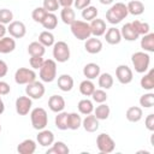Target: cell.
Instances as JSON below:
<instances>
[{"instance_id":"obj_41","label":"cell","mask_w":154,"mask_h":154,"mask_svg":"<svg viewBox=\"0 0 154 154\" xmlns=\"http://www.w3.org/2000/svg\"><path fill=\"white\" fill-rule=\"evenodd\" d=\"M140 105L144 108H150L154 105V94L153 93H146L141 95L140 97Z\"/></svg>"},{"instance_id":"obj_1","label":"cell","mask_w":154,"mask_h":154,"mask_svg":"<svg viewBox=\"0 0 154 154\" xmlns=\"http://www.w3.org/2000/svg\"><path fill=\"white\" fill-rule=\"evenodd\" d=\"M129 12L126 8V5L123 2H116L113 4L107 11H106V20L109 24H118L123 19L128 17Z\"/></svg>"},{"instance_id":"obj_54","label":"cell","mask_w":154,"mask_h":154,"mask_svg":"<svg viewBox=\"0 0 154 154\" xmlns=\"http://www.w3.org/2000/svg\"><path fill=\"white\" fill-rule=\"evenodd\" d=\"M99 1H100L102 5H112L114 0H99Z\"/></svg>"},{"instance_id":"obj_55","label":"cell","mask_w":154,"mask_h":154,"mask_svg":"<svg viewBox=\"0 0 154 154\" xmlns=\"http://www.w3.org/2000/svg\"><path fill=\"white\" fill-rule=\"evenodd\" d=\"M0 132H1V125H0Z\"/></svg>"},{"instance_id":"obj_27","label":"cell","mask_w":154,"mask_h":154,"mask_svg":"<svg viewBox=\"0 0 154 154\" xmlns=\"http://www.w3.org/2000/svg\"><path fill=\"white\" fill-rule=\"evenodd\" d=\"M128 12L132 16H140L144 12V4L140 0H131L126 5Z\"/></svg>"},{"instance_id":"obj_32","label":"cell","mask_w":154,"mask_h":154,"mask_svg":"<svg viewBox=\"0 0 154 154\" xmlns=\"http://www.w3.org/2000/svg\"><path fill=\"white\" fill-rule=\"evenodd\" d=\"M82 126V117L76 113V112H71L69 113V118H67V128L70 130H78Z\"/></svg>"},{"instance_id":"obj_21","label":"cell","mask_w":154,"mask_h":154,"mask_svg":"<svg viewBox=\"0 0 154 154\" xmlns=\"http://www.w3.org/2000/svg\"><path fill=\"white\" fill-rule=\"evenodd\" d=\"M16 49V41L11 36H4L0 38V53L1 54H8Z\"/></svg>"},{"instance_id":"obj_47","label":"cell","mask_w":154,"mask_h":154,"mask_svg":"<svg viewBox=\"0 0 154 154\" xmlns=\"http://www.w3.org/2000/svg\"><path fill=\"white\" fill-rule=\"evenodd\" d=\"M144 125H146V128L149 130V131H154V114L153 113H150V114H148L147 117H146V119H144Z\"/></svg>"},{"instance_id":"obj_46","label":"cell","mask_w":154,"mask_h":154,"mask_svg":"<svg viewBox=\"0 0 154 154\" xmlns=\"http://www.w3.org/2000/svg\"><path fill=\"white\" fill-rule=\"evenodd\" d=\"M43 61H45L43 57H30L29 59V64L32 67V70H40Z\"/></svg>"},{"instance_id":"obj_33","label":"cell","mask_w":154,"mask_h":154,"mask_svg":"<svg viewBox=\"0 0 154 154\" xmlns=\"http://www.w3.org/2000/svg\"><path fill=\"white\" fill-rule=\"evenodd\" d=\"M60 18L63 23L70 25L75 19H76V13L72 7H63L60 11Z\"/></svg>"},{"instance_id":"obj_22","label":"cell","mask_w":154,"mask_h":154,"mask_svg":"<svg viewBox=\"0 0 154 154\" xmlns=\"http://www.w3.org/2000/svg\"><path fill=\"white\" fill-rule=\"evenodd\" d=\"M58 88L61 91H71L73 88V78L70 75H60L58 77Z\"/></svg>"},{"instance_id":"obj_5","label":"cell","mask_w":154,"mask_h":154,"mask_svg":"<svg viewBox=\"0 0 154 154\" xmlns=\"http://www.w3.org/2000/svg\"><path fill=\"white\" fill-rule=\"evenodd\" d=\"M30 120L31 125L35 130H42L46 129L48 124V116L47 111L42 107H36L30 111Z\"/></svg>"},{"instance_id":"obj_53","label":"cell","mask_w":154,"mask_h":154,"mask_svg":"<svg viewBox=\"0 0 154 154\" xmlns=\"http://www.w3.org/2000/svg\"><path fill=\"white\" fill-rule=\"evenodd\" d=\"M4 111H5V103H4L2 99H1V95H0V114H2Z\"/></svg>"},{"instance_id":"obj_34","label":"cell","mask_w":154,"mask_h":154,"mask_svg":"<svg viewBox=\"0 0 154 154\" xmlns=\"http://www.w3.org/2000/svg\"><path fill=\"white\" fill-rule=\"evenodd\" d=\"M41 24H42V26H43L46 30H49V31H51V30H53V29L57 28V25H58V17H57L54 13L48 12Z\"/></svg>"},{"instance_id":"obj_48","label":"cell","mask_w":154,"mask_h":154,"mask_svg":"<svg viewBox=\"0 0 154 154\" xmlns=\"http://www.w3.org/2000/svg\"><path fill=\"white\" fill-rule=\"evenodd\" d=\"M91 2V0H73V6L77 10H83L87 6H89Z\"/></svg>"},{"instance_id":"obj_18","label":"cell","mask_w":154,"mask_h":154,"mask_svg":"<svg viewBox=\"0 0 154 154\" xmlns=\"http://www.w3.org/2000/svg\"><path fill=\"white\" fill-rule=\"evenodd\" d=\"M120 35H122V38H125L126 41H130V42L136 41V40L140 37V35L136 32V30L134 29V26H132L131 23H125V24L122 26V29H120Z\"/></svg>"},{"instance_id":"obj_39","label":"cell","mask_w":154,"mask_h":154,"mask_svg":"<svg viewBox=\"0 0 154 154\" xmlns=\"http://www.w3.org/2000/svg\"><path fill=\"white\" fill-rule=\"evenodd\" d=\"M82 18L85 20V22H91L93 19H95L97 17V8L95 6H87L85 8L82 10V13H81Z\"/></svg>"},{"instance_id":"obj_24","label":"cell","mask_w":154,"mask_h":154,"mask_svg":"<svg viewBox=\"0 0 154 154\" xmlns=\"http://www.w3.org/2000/svg\"><path fill=\"white\" fill-rule=\"evenodd\" d=\"M83 75L87 79H95L100 75V66L95 63H89L83 67Z\"/></svg>"},{"instance_id":"obj_36","label":"cell","mask_w":154,"mask_h":154,"mask_svg":"<svg viewBox=\"0 0 154 154\" xmlns=\"http://www.w3.org/2000/svg\"><path fill=\"white\" fill-rule=\"evenodd\" d=\"M67 118H69V113L67 112H58L57 116H55V119H54V123H55V126L59 129V130H67Z\"/></svg>"},{"instance_id":"obj_31","label":"cell","mask_w":154,"mask_h":154,"mask_svg":"<svg viewBox=\"0 0 154 154\" xmlns=\"http://www.w3.org/2000/svg\"><path fill=\"white\" fill-rule=\"evenodd\" d=\"M97 78H99L97 79V83H99V87L101 89H106L107 90V89H111L112 88L114 81H113V77H112L111 73H108V72L100 73Z\"/></svg>"},{"instance_id":"obj_51","label":"cell","mask_w":154,"mask_h":154,"mask_svg":"<svg viewBox=\"0 0 154 154\" xmlns=\"http://www.w3.org/2000/svg\"><path fill=\"white\" fill-rule=\"evenodd\" d=\"M58 2L63 7H71L73 5V0H58Z\"/></svg>"},{"instance_id":"obj_35","label":"cell","mask_w":154,"mask_h":154,"mask_svg":"<svg viewBox=\"0 0 154 154\" xmlns=\"http://www.w3.org/2000/svg\"><path fill=\"white\" fill-rule=\"evenodd\" d=\"M77 108H78V111H79L81 114L87 116V114L93 113V111H94V105H93V101H91V100H89V99H82V100L78 102Z\"/></svg>"},{"instance_id":"obj_13","label":"cell","mask_w":154,"mask_h":154,"mask_svg":"<svg viewBox=\"0 0 154 154\" xmlns=\"http://www.w3.org/2000/svg\"><path fill=\"white\" fill-rule=\"evenodd\" d=\"M84 49L89 54H97L102 51V42L100 38H97L95 36H93V37L90 36L84 42Z\"/></svg>"},{"instance_id":"obj_29","label":"cell","mask_w":154,"mask_h":154,"mask_svg":"<svg viewBox=\"0 0 154 154\" xmlns=\"http://www.w3.org/2000/svg\"><path fill=\"white\" fill-rule=\"evenodd\" d=\"M28 53L30 54V57H43L46 53V47L43 45H41L38 41H34V42L29 43Z\"/></svg>"},{"instance_id":"obj_11","label":"cell","mask_w":154,"mask_h":154,"mask_svg":"<svg viewBox=\"0 0 154 154\" xmlns=\"http://www.w3.org/2000/svg\"><path fill=\"white\" fill-rule=\"evenodd\" d=\"M7 32L13 38H22L26 34V26L20 20H12L7 26Z\"/></svg>"},{"instance_id":"obj_49","label":"cell","mask_w":154,"mask_h":154,"mask_svg":"<svg viewBox=\"0 0 154 154\" xmlns=\"http://www.w3.org/2000/svg\"><path fill=\"white\" fill-rule=\"evenodd\" d=\"M11 91V87L7 82L0 81V95H7Z\"/></svg>"},{"instance_id":"obj_28","label":"cell","mask_w":154,"mask_h":154,"mask_svg":"<svg viewBox=\"0 0 154 154\" xmlns=\"http://www.w3.org/2000/svg\"><path fill=\"white\" fill-rule=\"evenodd\" d=\"M141 88L144 90H153L154 89V70H149L147 73L144 72V76L140 81Z\"/></svg>"},{"instance_id":"obj_45","label":"cell","mask_w":154,"mask_h":154,"mask_svg":"<svg viewBox=\"0 0 154 154\" xmlns=\"http://www.w3.org/2000/svg\"><path fill=\"white\" fill-rule=\"evenodd\" d=\"M59 2L58 0H43V4H42V7L47 11V12H52L54 13L58 8H59Z\"/></svg>"},{"instance_id":"obj_8","label":"cell","mask_w":154,"mask_h":154,"mask_svg":"<svg viewBox=\"0 0 154 154\" xmlns=\"http://www.w3.org/2000/svg\"><path fill=\"white\" fill-rule=\"evenodd\" d=\"M36 72L32 69L28 67H19L14 72V82L17 84H29L34 81H36Z\"/></svg>"},{"instance_id":"obj_42","label":"cell","mask_w":154,"mask_h":154,"mask_svg":"<svg viewBox=\"0 0 154 154\" xmlns=\"http://www.w3.org/2000/svg\"><path fill=\"white\" fill-rule=\"evenodd\" d=\"M47 11L41 6V7H36L35 10H32V12H31V18L34 19V22H36V23H42V20L45 19V17L47 16Z\"/></svg>"},{"instance_id":"obj_19","label":"cell","mask_w":154,"mask_h":154,"mask_svg":"<svg viewBox=\"0 0 154 154\" xmlns=\"http://www.w3.org/2000/svg\"><path fill=\"white\" fill-rule=\"evenodd\" d=\"M103 35H105L106 42H107L108 45H112V46H114V45H118V43H120V41H122L120 30H119V29H117V28H114V26H112V28H108Z\"/></svg>"},{"instance_id":"obj_4","label":"cell","mask_w":154,"mask_h":154,"mask_svg":"<svg viewBox=\"0 0 154 154\" xmlns=\"http://www.w3.org/2000/svg\"><path fill=\"white\" fill-rule=\"evenodd\" d=\"M131 63L137 73H144L149 70L150 57L147 52H135L131 55Z\"/></svg>"},{"instance_id":"obj_17","label":"cell","mask_w":154,"mask_h":154,"mask_svg":"<svg viewBox=\"0 0 154 154\" xmlns=\"http://www.w3.org/2000/svg\"><path fill=\"white\" fill-rule=\"evenodd\" d=\"M82 126L87 132H95L99 129V119L94 114H87L82 119Z\"/></svg>"},{"instance_id":"obj_6","label":"cell","mask_w":154,"mask_h":154,"mask_svg":"<svg viewBox=\"0 0 154 154\" xmlns=\"http://www.w3.org/2000/svg\"><path fill=\"white\" fill-rule=\"evenodd\" d=\"M53 58L58 63H66L70 59V47L65 41H58L53 45Z\"/></svg>"},{"instance_id":"obj_30","label":"cell","mask_w":154,"mask_h":154,"mask_svg":"<svg viewBox=\"0 0 154 154\" xmlns=\"http://www.w3.org/2000/svg\"><path fill=\"white\" fill-rule=\"evenodd\" d=\"M93 112H94V116L99 120H106L109 117L111 109H109V106L108 105H106L105 102H102V103H99V106H96V108H94Z\"/></svg>"},{"instance_id":"obj_20","label":"cell","mask_w":154,"mask_h":154,"mask_svg":"<svg viewBox=\"0 0 154 154\" xmlns=\"http://www.w3.org/2000/svg\"><path fill=\"white\" fill-rule=\"evenodd\" d=\"M35 150H36V142L31 138H26L17 146V152L19 154H34Z\"/></svg>"},{"instance_id":"obj_15","label":"cell","mask_w":154,"mask_h":154,"mask_svg":"<svg viewBox=\"0 0 154 154\" xmlns=\"http://www.w3.org/2000/svg\"><path fill=\"white\" fill-rule=\"evenodd\" d=\"M90 26V31H91V35L95 36V37H99V36H102L107 28H106V22L103 19H100V18H95L90 22L89 24Z\"/></svg>"},{"instance_id":"obj_16","label":"cell","mask_w":154,"mask_h":154,"mask_svg":"<svg viewBox=\"0 0 154 154\" xmlns=\"http://www.w3.org/2000/svg\"><path fill=\"white\" fill-rule=\"evenodd\" d=\"M48 107L54 113L61 112L65 108V99L60 95H52L48 99Z\"/></svg>"},{"instance_id":"obj_38","label":"cell","mask_w":154,"mask_h":154,"mask_svg":"<svg viewBox=\"0 0 154 154\" xmlns=\"http://www.w3.org/2000/svg\"><path fill=\"white\" fill-rule=\"evenodd\" d=\"M95 90V84L91 79H84L79 83V93L84 96H91L93 91Z\"/></svg>"},{"instance_id":"obj_23","label":"cell","mask_w":154,"mask_h":154,"mask_svg":"<svg viewBox=\"0 0 154 154\" xmlns=\"http://www.w3.org/2000/svg\"><path fill=\"white\" fill-rule=\"evenodd\" d=\"M125 117L129 122L131 123H137L142 119L143 117V111L141 107L138 106H131L126 109V113H125Z\"/></svg>"},{"instance_id":"obj_12","label":"cell","mask_w":154,"mask_h":154,"mask_svg":"<svg viewBox=\"0 0 154 154\" xmlns=\"http://www.w3.org/2000/svg\"><path fill=\"white\" fill-rule=\"evenodd\" d=\"M16 112L19 116H26L31 111L32 106V99H30L28 95L26 96H19L16 99Z\"/></svg>"},{"instance_id":"obj_37","label":"cell","mask_w":154,"mask_h":154,"mask_svg":"<svg viewBox=\"0 0 154 154\" xmlns=\"http://www.w3.org/2000/svg\"><path fill=\"white\" fill-rule=\"evenodd\" d=\"M38 42L43 45L45 47H52L55 42V38H54V35L49 30H45L38 35Z\"/></svg>"},{"instance_id":"obj_25","label":"cell","mask_w":154,"mask_h":154,"mask_svg":"<svg viewBox=\"0 0 154 154\" xmlns=\"http://www.w3.org/2000/svg\"><path fill=\"white\" fill-rule=\"evenodd\" d=\"M141 48L143 49V52H147V53L154 52V34L153 32H148L146 35H142Z\"/></svg>"},{"instance_id":"obj_9","label":"cell","mask_w":154,"mask_h":154,"mask_svg":"<svg viewBox=\"0 0 154 154\" xmlns=\"http://www.w3.org/2000/svg\"><path fill=\"white\" fill-rule=\"evenodd\" d=\"M25 93L26 95L32 99V100H38L41 99L45 93H46V89H45V85L42 82H38V81H34L29 84H26L25 87Z\"/></svg>"},{"instance_id":"obj_52","label":"cell","mask_w":154,"mask_h":154,"mask_svg":"<svg viewBox=\"0 0 154 154\" xmlns=\"http://www.w3.org/2000/svg\"><path fill=\"white\" fill-rule=\"evenodd\" d=\"M6 32H7V28L5 26V24H1V23H0V38L4 37Z\"/></svg>"},{"instance_id":"obj_14","label":"cell","mask_w":154,"mask_h":154,"mask_svg":"<svg viewBox=\"0 0 154 154\" xmlns=\"http://www.w3.org/2000/svg\"><path fill=\"white\" fill-rule=\"evenodd\" d=\"M36 141L42 147H51L52 143L54 142V134L47 129L38 130V134L36 136Z\"/></svg>"},{"instance_id":"obj_40","label":"cell","mask_w":154,"mask_h":154,"mask_svg":"<svg viewBox=\"0 0 154 154\" xmlns=\"http://www.w3.org/2000/svg\"><path fill=\"white\" fill-rule=\"evenodd\" d=\"M131 24H132L134 29L136 30V32H137L140 36H141V35H146V34H148V32L150 31V26H149V24H148L147 22L134 20V22H131Z\"/></svg>"},{"instance_id":"obj_26","label":"cell","mask_w":154,"mask_h":154,"mask_svg":"<svg viewBox=\"0 0 154 154\" xmlns=\"http://www.w3.org/2000/svg\"><path fill=\"white\" fill-rule=\"evenodd\" d=\"M46 153L47 154H69L70 149L67 144H65L63 141H57L52 143V146L47 149Z\"/></svg>"},{"instance_id":"obj_2","label":"cell","mask_w":154,"mask_h":154,"mask_svg":"<svg viewBox=\"0 0 154 154\" xmlns=\"http://www.w3.org/2000/svg\"><path fill=\"white\" fill-rule=\"evenodd\" d=\"M40 79L45 83H51L57 78V61L54 59H46L40 67Z\"/></svg>"},{"instance_id":"obj_10","label":"cell","mask_w":154,"mask_h":154,"mask_svg":"<svg viewBox=\"0 0 154 154\" xmlns=\"http://www.w3.org/2000/svg\"><path fill=\"white\" fill-rule=\"evenodd\" d=\"M116 77H117L119 83L129 84V83L132 82L134 73H132V70L128 65H123L122 64V65L117 66V69H116Z\"/></svg>"},{"instance_id":"obj_43","label":"cell","mask_w":154,"mask_h":154,"mask_svg":"<svg viewBox=\"0 0 154 154\" xmlns=\"http://www.w3.org/2000/svg\"><path fill=\"white\" fill-rule=\"evenodd\" d=\"M91 97H93L94 102L102 103V102H106V100H107V93L105 91V89H96L95 88V90L91 94Z\"/></svg>"},{"instance_id":"obj_7","label":"cell","mask_w":154,"mask_h":154,"mask_svg":"<svg viewBox=\"0 0 154 154\" xmlns=\"http://www.w3.org/2000/svg\"><path fill=\"white\" fill-rule=\"evenodd\" d=\"M96 147H97L100 153L108 154V153H112L114 150L116 142L108 134L102 132L96 137Z\"/></svg>"},{"instance_id":"obj_44","label":"cell","mask_w":154,"mask_h":154,"mask_svg":"<svg viewBox=\"0 0 154 154\" xmlns=\"http://www.w3.org/2000/svg\"><path fill=\"white\" fill-rule=\"evenodd\" d=\"M13 20V13L8 8L0 10V23L1 24H10Z\"/></svg>"},{"instance_id":"obj_3","label":"cell","mask_w":154,"mask_h":154,"mask_svg":"<svg viewBox=\"0 0 154 154\" xmlns=\"http://www.w3.org/2000/svg\"><path fill=\"white\" fill-rule=\"evenodd\" d=\"M70 29L72 35L79 40V41H85L87 38H89L91 36V31H90V26L89 23L85 20H79V19H75L71 24H70Z\"/></svg>"},{"instance_id":"obj_50","label":"cell","mask_w":154,"mask_h":154,"mask_svg":"<svg viewBox=\"0 0 154 154\" xmlns=\"http://www.w3.org/2000/svg\"><path fill=\"white\" fill-rule=\"evenodd\" d=\"M7 71H8L7 64H6L4 60L0 59V78H1V77H5V76L7 75Z\"/></svg>"}]
</instances>
